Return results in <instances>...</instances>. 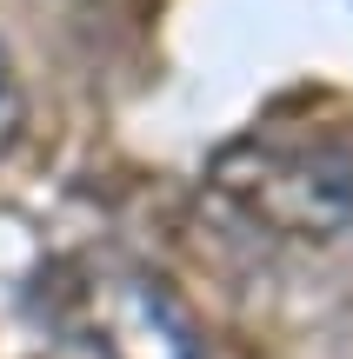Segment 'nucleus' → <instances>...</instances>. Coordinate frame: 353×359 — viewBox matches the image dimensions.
I'll return each instance as SVG.
<instances>
[{"instance_id": "f03ea898", "label": "nucleus", "mask_w": 353, "mask_h": 359, "mask_svg": "<svg viewBox=\"0 0 353 359\" xmlns=\"http://www.w3.org/2000/svg\"><path fill=\"white\" fill-rule=\"evenodd\" d=\"M40 320L93 359H207L194 313L160 273L120 253H67L34 280Z\"/></svg>"}, {"instance_id": "f257e3e1", "label": "nucleus", "mask_w": 353, "mask_h": 359, "mask_svg": "<svg viewBox=\"0 0 353 359\" xmlns=\"http://www.w3.org/2000/svg\"><path fill=\"white\" fill-rule=\"evenodd\" d=\"M207 193L267 240L320 246L353 226V100L287 93L207 160Z\"/></svg>"}, {"instance_id": "7ed1b4c3", "label": "nucleus", "mask_w": 353, "mask_h": 359, "mask_svg": "<svg viewBox=\"0 0 353 359\" xmlns=\"http://www.w3.org/2000/svg\"><path fill=\"white\" fill-rule=\"evenodd\" d=\"M20 120H27V107H20V80H13L7 53H0V154L20 140Z\"/></svg>"}]
</instances>
